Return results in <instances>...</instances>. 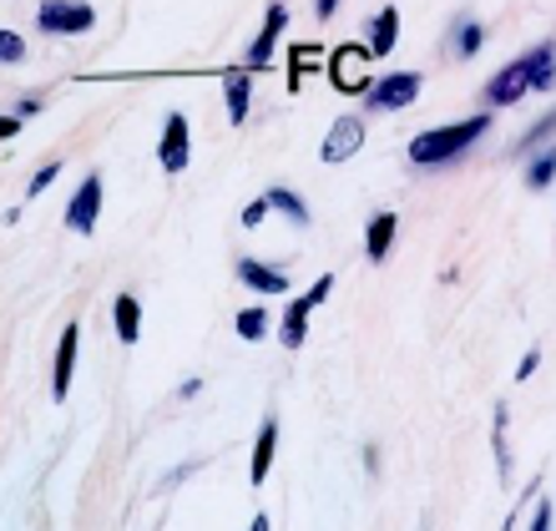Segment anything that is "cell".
<instances>
[{
	"mask_svg": "<svg viewBox=\"0 0 556 531\" xmlns=\"http://www.w3.org/2000/svg\"><path fill=\"white\" fill-rule=\"evenodd\" d=\"M552 87V41H542L531 56L511 61L506 72H496L485 81V102L496 106H511V102H527V91H546Z\"/></svg>",
	"mask_w": 556,
	"mask_h": 531,
	"instance_id": "6da1fadb",
	"label": "cell"
},
{
	"mask_svg": "<svg viewBox=\"0 0 556 531\" xmlns=\"http://www.w3.org/2000/svg\"><path fill=\"white\" fill-rule=\"evenodd\" d=\"M485 127H491V117H466V122H455V127H430V132H420L410 142V163L415 167L451 163V157H460L476 137H485Z\"/></svg>",
	"mask_w": 556,
	"mask_h": 531,
	"instance_id": "7a4b0ae2",
	"label": "cell"
},
{
	"mask_svg": "<svg viewBox=\"0 0 556 531\" xmlns=\"http://www.w3.org/2000/svg\"><path fill=\"white\" fill-rule=\"evenodd\" d=\"M365 61H369L365 46H339L334 56L324 61V66H329V81H334V91H344V97H359V91H369Z\"/></svg>",
	"mask_w": 556,
	"mask_h": 531,
	"instance_id": "3957f363",
	"label": "cell"
},
{
	"mask_svg": "<svg viewBox=\"0 0 556 531\" xmlns=\"http://www.w3.org/2000/svg\"><path fill=\"white\" fill-rule=\"evenodd\" d=\"M91 5H81V0H46L41 11H36V26L51 30V36H81V30H91Z\"/></svg>",
	"mask_w": 556,
	"mask_h": 531,
	"instance_id": "277c9868",
	"label": "cell"
},
{
	"mask_svg": "<svg viewBox=\"0 0 556 531\" xmlns=\"http://www.w3.org/2000/svg\"><path fill=\"white\" fill-rule=\"evenodd\" d=\"M329 289H334V279L324 274V279L314 283V289H308L304 299H293V304H289V314H283V329H278L289 350H299V344H304V334H308V314H314V309L324 304V299H329Z\"/></svg>",
	"mask_w": 556,
	"mask_h": 531,
	"instance_id": "5b68a950",
	"label": "cell"
},
{
	"mask_svg": "<svg viewBox=\"0 0 556 531\" xmlns=\"http://www.w3.org/2000/svg\"><path fill=\"white\" fill-rule=\"evenodd\" d=\"M369 106L375 112H400V106H410L415 97H420V76L415 72H395V76H384V81H369Z\"/></svg>",
	"mask_w": 556,
	"mask_h": 531,
	"instance_id": "8992f818",
	"label": "cell"
},
{
	"mask_svg": "<svg viewBox=\"0 0 556 531\" xmlns=\"http://www.w3.org/2000/svg\"><path fill=\"white\" fill-rule=\"evenodd\" d=\"M359 148H365V117H339L334 127H329V137H324L319 157L324 163H350Z\"/></svg>",
	"mask_w": 556,
	"mask_h": 531,
	"instance_id": "52a82bcc",
	"label": "cell"
},
{
	"mask_svg": "<svg viewBox=\"0 0 556 531\" xmlns=\"http://www.w3.org/2000/svg\"><path fill=\"white\" fill-rule=\"evenodd\" d=\"M97 218H102V177H87L76 188L72 207H66V228H76V233L87 238V233H97Z\"/></svg>",
	"mask_w": 556,
	"mask_h": 531,
	"instance_id": "ba28073f",
	"label": "cell"
},
{
	"mask_svg": "<svg viewBox=\"0 0 556 531\" xmlns=\"http://www.w3.org/2000/svg\"><path fill=\"white\" fill-rule=\"evenodd\" d=\"M157 163L162 173H182L188 167V117H167V127H162V142H157Z\"/></svg>",
	"mask_w": 556,
	"mask_h": 531,
	"instance_id": "9c48e42d",
	"label": "cell"
},
{
	"mask_svg": "<svg viewBox=\"0 0 556 531\" xmlns=\"http://www.w3.org/2000/svg\"><path fill=\"white\" fill-rule=\"evenodd\" d=\"M283 26H289V5H268V15H264V30L253 36V46H249V66H268L274 61V46H278V36H283Z\"/></svg>",
	"mask_w": 556,
	"mask_h": 531,
	"instance_id": "30bf717a",
	"label": "cell"
},
{
	"mask_svg": "<svg viewBox=\"0 0 556 531\" xmlns=\"http://www.w3.org/2000/svg\"><path fill=\"white\" fill-rule=\"evenodd\" d=\"M76 344H81V329L66 325V334H61V350H56V369H51V395H56V400H66V390H72Z\"/></svg>",
	"mask_w": 556,
	"mask_h": 531,
	"instance_id": "8fae6325",
	"label": "cell"
},
{
	"mask_svg": "<svg viewBox=\"0 0 556 531\" xmlns=\"http://www.w3.org/2000/svg\"><path fill=\"white\" fill-rule=\"evenodd\" d=\"M238 279L249 283L253 294H283V289H289V274L258 264V258H243V264H238Z\"/></svg>",
	"mask_w": 556,
	"mask_h": 531,
	"instance_id": "7c38bea8",
	"label": "cell"
},
{
	"mask_svg": "<svg viewBox=\"0 0 556 531\" xmlns=\"http://www.w3.org/2000/svg\"><path fill=\"white\" fill-rule=\"evenodd\" d=\"M395 41H400V11L384 5V11L375 15V26H369V56H390Z\"/></svg>",
	"mask_w": 556,
	"mask_h": 531,
	"instance_id": "4fadbf2b",
	"label": "cell"
},
{
	"mask_svg": "<svg viewBox=\"0 0 556 531\" xmlns=\"http://www.w3.org/2000/svg\"><path fill=\"white\" fill-rule=\"evenodd\" d=\"M395 228H400V218H395V213H380V218L369 223V238H365L369 264H384V258H390V243H395Z\"/></svg>",
	"mask_w": 556,
	"mask_h": 531,
	"instance_id": "5bb4252c",
	"label": "cell"
},
{
	"mask_svg": "<svg viewBox=\"0 0 556 531\" xmlns=\"http://www.w3.org/2000/svg\"><path fill=\"white\" fill-rule=\"evenodd\" d=\"M274 445H278V420H264L258 430V441H253V486H264L268 481V466H274Z\"/></svg>",
	"mask_w": 556,
	"mask_h": 531,
	"instance_id": "9a60e30c",
	"label": "cell"
},
{
	"mask_svg": "<svg viewBox=\"0 0 556 531\" xmlns=\"http://www.w3.org/2000/svg\"><path fill=\"white\" fill-rule=\"evenodd\" d=\"M223 91H228V122L233 127H243V117H249V72H228L223 76Z\"/></svg>",
	"mask_w": 556,
	"mask_h": 531,
	"instance_id": "2e32d148",
	"label": "cell"
},
{
	"mask_svg": "<svg viewBox=\"0 0 556 531\" xmlns=\"http://www.w3.org/2000/svg\"><path fill=\"white\" fill-rule=\"evenodd\" d=\"M112 319H117L122 344H137V334H142V304H137L132 294H122V299H117V309H112Z\"/></svg>",
	"mask_w": 556,
	"mask_h": 531,
	"instance_id": "e0dca14e",
	"label": "cell"
},
{
	"mask_svg": "<svg viewBox=\"0 0 556 531\" xmlns=\"http://www.w3.org/2000/svg\"><path fill=\"white\" fill-rule=\"evenodd\" d=\"M264 198H268V207H278V213H283V218L293 223V228H308V207L299 203V198H293L289 188H268Z\"/></svg>",
	"mask_w": 556,
	"mask_h": 531,
	"instance_id": "ac0fdd59",
	"label": "cell"
},
{
	"mask_svg": "<svg viewBox=\"0 0 556 531\" xmlns=\"http://www.w3.org/2000/svg\"><path fill=\"white\" fill-rule=\"evenodd\" d=\"M527 188H536V192H542V188H552V152H536V157H531V167H527Z\"/></svg>",
	"mask_w": 556,
	"mask_h": 531,
	"instance_id": "d6986e66",
	"label": "cell"
},
{
	"mask_svg": "<svg viewBox=\"0 0 556 531\" xmlns=\"http://www.w3.org/2000/svg\"><path fill=\"white\" fill-rule=\"evenodd\" d=\"M238 334H243V340H264V334H268V314L264 309H243V314H238Z\"/></svg>",
	"mask_w": 556,
	"mask_h": 531,
	"instance_id": "ffe728a7",
	"label": "cell"
},
{
	"mask_svg": "<svg viewBox=\"0 0 556 531\" xmlns=\"http://www.w3.org/2000/svg\"><path fill=\"white\" fill-rule=\"evenodd\" d=\"M481 41H485V26H481V21H466V26H460V36H455L460 56H476V51H481Z\"/></svg>",
	"mask_w": 556,
	"mask_h": 531,
	"instance_id": "44dd1931",
	"label": "cell"
},
{
	"mask_svg": "<svg viewBox=\"0 0 556 531\" xmlns=\"http://www.w3.org/2000/svg\"><path fill=\"white\" fill-rule=\"evenodd\" d=\"M15 61H26V41L15 30H0V66H15Z\"/></svg>",
	"mask_w": 556,
	"mask_h": 531,
	"instance_id": "7402d4cb",
	"label": "cell"
},
{
	"mask_svg": "<svg viewBox=\"0 0 556 531\" xmlns=\"http://www.w3.org/2000/svg\"><path fill=\"white\" fill-rule=\"evenodd\" d=\"M56 173H61V163H46V167H41V173L30 177V188H26V198H41V192H46V188H51V182H56Z\"/></svg>",
	"mask_w": 556,
	"mask_h": 531,
	"instance_id": "603a6c76",
	"label": "cell"
},
{
	"mask_svg": "<svg viewBox=\"0 0 556 531\" xmlns=\"http://www.w3.org/2000/svg\"><path fill=\"white\" fill-rule=\"evenodd\" d=\"M264 213H268V198L249 203V207H243V228H258V223H264Z\"/></svg>",
	"mask_w": 556,
	"mask_h": 531,
	"instance_id": "cb8c5ba5",
	"label": "cell"
},
{
	"mask_svg": "<svg viewBox=\"0 0 556 531\" xmlns=\"http://www.w3.org/2000/svg\"><path fill=\"white\" fill-rule=\"evenodd\" d=\"M21 132V117H0V142H5V137H15Z\"/></svg>",
	"mask_w": 556,
	"mask_h": 531,
	"instance_id": "d4e9b609",
	"label": "cell"
},
{
	"mask_svg": "<svg viewBox=\"0 0 556 531\" xmlns=\"http://www.w3.org/2000/svg\"><path fill=\"white\" fill-rule=\"evenodd\" d=\"M536 359H542V354H536V350H531V354H527V359H521V365H516V375H521V380H527V375H531V369H536Z\"/></svg>",
	"mask_w": 556,
	"mask_h": 531,
	"instance_id": "484cf974",
	"label": "cell"
},
{
	"mask_svg": "<svg viewBox=\"0 0 556 531\" xmlns=\"http://www.w3.org/2000/svg\"><path fill=\"white\" fill-rule=\"evenodd\" d=\"M314 11H319V21H324V15H334V11H339V0H314Z\"/></svg>",
	"mask_w": 556,
	"mask_h": 531,
	"instance_id": "4316f807",
	"label": "cell"
}]
</instances>
